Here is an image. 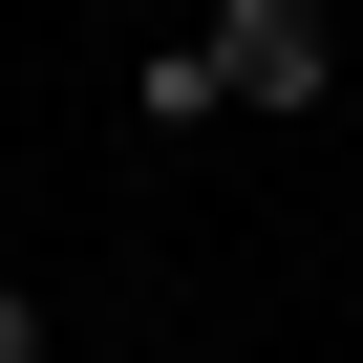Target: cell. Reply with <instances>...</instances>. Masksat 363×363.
<instances>
[{
	"instance_id": "obj_4",
	"label": "cell",
	"mask_w": 363,
	"mask_h": 363,
	"mask_svg": "<svg viewBox=\"0 0 363 363\" xmlns=\"http://www.w3.org/2000/svg\"><path fill=\"white\" fill-rule=\"evenodd\" d=\"M128 22H150V0H128Z\"/></svg>"
},
{
	"instance_id": "obj_2",
	"label": "cell",
	"mask_w": 363,
	"mask_h": 363,
	"mask_svg": "<svg viewBox=\"0 0 363 363\" xmlns=\"http://www.w3.org/2000/svg\"><path fill=\"white\" fill-rule=\"evenodd\" d=\"M214 107H235L214 43H150V65H128V128H214Z\"/></svg>"
},
{
	"instance_id": "obj_3",
	"label": "cell",
	"mask_w": 363,
	"mask_h": 363,
	"mask_svg": "<svg viewBox=\"0 0 363 363\" xmlns=\"http://www.w3.org/2000/svg\"><path fill=\"white\" fill-rule=\"evenodd\" d=\"M0 363H43V299H22V278H0Z\"/></svg>"
},
{
	"instance_id": "obj_1",
	"label": "cell",
	"mask_w": 363,
	"mask_h": 363,
	"mask_svg": "<svg viewBox=\"0 0 363 363\" xmlns=\"http://www.w3.org/2000/svg\"><path fill=\"white\" fill-rule=\"evenodd\" d=\"M193 43H214V86H235L257 128H299V107L342 86V22H320V0H214Z\"/></svg>"
}]
</instances>
